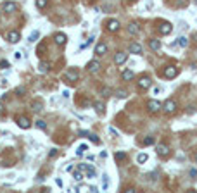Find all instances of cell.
<instances>
[{
	"mask_svg": "<svg viewBox=\"0 0 197 193\" xmlns=\"http://www.w3.org/2000/svg\"><path fill=\"white\" fill-rule=\"evenodd\" d=\"M194 160H195V164H197V153H195V155H194Z\"/></svg>",
	"mask_w": 197,
	"mask_h": 193,
	"instance_id": "7bdbcfd3",
	"label": "cell"
},
{
	"mask_svg": "<svg viewBox=\"0 0 197 193\" xmlns=\"http://www.w3.org/2000/svg\"><path fill=\"white\" fill-rule=\"evenodd\" d=\"M43 52H45V43H40V45L36 47V54H38V55H43Z\"/></svg>",
	"mask_w": 197,
	"mask_h": 193,
	"instance_id": "4dcf8cb0",
	"label": "cell"
},
{
	"mask_svg": "<svg viewBox=\"0 0 197 193\" xmlns=\"http://www.w3.org/2000/svg\"><path fill=\"white\" fill-rule=\"evenodd\" d=\"M147 109L150 110V112H157V110H161V103L157 102V100H149L147 102Z\"/></svg>",
	"mask_w": 197,
	"mask_h": 193,
	"instance_id": "52a82bcc",
	"label": "cell"
},
{
	"mask_svg": "<svg viewBox=\"0 0 197 193\" xmlns=\"http://www.w3.org/2000/svg\"><path fill=\"white\" fill-rule=\"evenodd\" d=\"M107 52V45L106 43H97V47H95V54L97 55H104Z\"/></svg>",
	"mask_w": 197,
	"mask_h": 193,
	"instance_id": "5bb4252c",
	"label": "cell"
},
{
	"mask_svg": "<svg viewBox=\"0 0 197 193\" xmlns=\"http://www.w3.org/2000/svg\"><path fill=\"white\" fill-rule=\"evenodd\" d=\"M114 157H116V160H125V159H126V153H125V152H116Z\"/></svg>",
	"mask_w": 197,
	"mask_h": 193,
	"instance_id": "4316f807",
	"label": "cell"
},
{
	"mask_svg": "<svg viewBox=\"0 0 197 193\" xmlns=\"http://www.w3.org/2000/svg\"><path fill=\"white\" fill-rule=\"evenodd\" d=\"M93 105H95V109H97L98 114H104V112H106V109H104V103H102V102H95Z\"/></svg>",
	"mask_w": 197,
	"mask_h": 193,
	"instance_id": "7402d4cb",
	"label": "cell"
},
{
	"mask_svg": "<svg viewBox=\"0 0 197 193\" xmlns=\"http://www.w3.org/2000/svg\"><path fill=\"white\" fill-rule=\"evenodd\" d=\"M116 96H118V98H126V96H128V93L125 91V90H118V93H116Z\"/></svg>",
	"mask_w": 197,
	"mask_h": 193,
	"instance_id": "836d02e7",
	"label": "cell"
},
{
	"mask_svg": "<svg viewBox=\"0 0 197 193\" xmlns=\"http://www.w3.org/2000/svg\"><path fill=\"white\" fill-rule=\"evenodd\" d=\"M144 145H152L154 143V138L152 136H149V138H144V141H142Z\"/></svg>",
	"mask_w": 197,
	"mask_h": 193,
	"instance_id": "d590c367",
	"label": "cell"
},
{
	"mask_svg": "<svg viewBox=\"0 0 197 193\" xmlns=\"http://www.w3.org/2000/svg\"><path fill=\"white\" fill-rule=\"evenodd\" d=\"M40 71H42V73H47V71H49V62H45V61L40 62Z\"/></svg>",
	"mask_w": 197,
	"mask_h": 193,
	"instance_id": "f1b7e54d",
	"label": "cell"
},
{
	"mask_svg": "<svg viewBox=\"0 0 197 193\" xmlns=\"http://www.w3.org/2000/svg\"><path fill=\"white\" fill-rule=\"evenodd\" d=\"M130 52H132V54H140L142 47L138 45V43H132V45H130Z\"/></svg>",
	"mask_w": 197,
	"mask_h": 193,
	"instance_id": "2e32d148",
	"label": "cell"
},
{
	"mask_svg": "<svg viewBox=\"0 0 197 193\" xmlns=\"http://www.w3.org/2000/svg\"><path fill=\"white\" fill-rule=\"evenodd\" d=\"M147 153H138V155H137V162H138V164H144V162H147Z\"/></svg>",
	"mask_w": 197,
	"mask_h": 193,
	"instance_id": "44dd1931",
	"label": "cell"
},
{
	"mask_svg": "<svg viewBox=\"0 0 197 193\" xmlns=\"http://www.w3.org/2000/svg\"><path fill=\"white\" fill-rule=\"evenodd\" d=\"M0 67H2V69H7V67H9V62H7V61H2V62H0Z\"/></svg>",
	"mask_w": 197,
	"mask_h": 193,
	"instance_id": "f35d334b",
	"label": "cell"
},
{
	"mask_svg": "<svg viewBox=\"0 0 197 193\" xmlns=\"http://www.w3.org/2000/svg\"><path fill=\"white\" fill-rule=\"evenodd\" d=\"M98 69H100V62L98 61H90L88 62V71H90V73L95 74V73H98Z\"/></svg>",
	"mask_w": 197,
	"mask_h": 193,
	"instance_id": "8fae6325",
	"label": "cell"
},
{
	"mask_svg": "<svg viewBox=\"0 0 197 193\" xmlns=\"http://www.w3.org/2000/svg\"><path fill=\"white\" fill-rule=\"evenodd\" d=\"M14 57H16V59H21V57H23V54H21V52H16V54H14Z\"/></svg>",
	"mask_w": 197,
	"mask_h": 193,
	"instance_id": "60d3db41",
	"label": "cell"
},
{
	"mask_svg": "<svg viewBox=\"0 0 197 193\" xmlns=\"http://www.w3.org/2000/svg\"><path fill=\"white\" fill-rule=\"evenodd\" d=\"M128 31H130L132 34H137L138 33V24H137V22H132V24L128 26Z\"/></svg>",
	"mask_w": 197,
	"mask_h": 193,
	"instance_id": "ffe728a7",
	"label": "cell"
},
{
	"mask_svg": "<svg viewBox=\"0 0 197 193\" xmlns=\"http://www.w3.org/2000/svg\"><path fill=\"white\" fill-rule=\"evenodd\" d=\"M162 110H164L166 114H173V112L176 110V103L173 102V100H166L164 105H162Z\"/></svg>",
	"mask_w": 197,
	"mask_h": 193,
	"instance_id": "7a4b0ae2",
	"label": "cell"
},
{
	"mask_svg": "<svg viewBox=\"0 0 197 193\" xmlns=\"http://www.w3.org/2000/svg\"><path fill=\"white\" fill-rule=\"evenodd\" d=\"M128 59V54H125V52H118V54L114 55V64H118V66H121V64H125Z\"/></svg>",
	"mask_w": 197,
	"mask_h": 193,
	"instance_id": "8992f818",
	"label": "cell"
},
{
	"mask_svg": "<svg viewBox=\"0 0 197 193\" xmlns=\"http://www.w3.org/2000/svg\"><path fill=\"white\" fill-rule=\"evenodd\" d=\"M171 29H173V26H171L169 22H162L161 26H159V31H161V34H169V33H171Z\"/></svg>",
	"mask_w": 197,
	"mask_h": 193,
	"instance_id": "7c38bea8",
	"label": "cell"
},
{
	"mask_svg": "<svg viewBox=\"0 0 197 193\" xmlns=\"http://www.w3.org/2000/svg\"><path fill=\"white\" fill-rule=\"evenodd\" d=\"M78 78H80V74H78L76 69H68V71L64 73V79H68V81H71V83L78 81Z\"/></svg>",
	"mask_w": 197,
	"mask_h": 193,
	"instance_id": "6da1fadb",
	"label": "cell"
},
{
	"mask_svg": "<svg viewBox=\"0 0 197 193\" xmlns=\"http://www.w3.org/2000/svg\"><path fill=\"white\" fill-rule=\"evenodd\" d=\"M2 10L4 12H16L17 10V4L16 2H4L2 4Z\"/></svg>",
	"mask_w": 197,
	"mask_h": 193,
	"instance_id": "277c9868",
	"label": "cell"
},
{
	"mask_svg": "<svg viewBox=\"0 0 197 193\" xmlns=\"http://www.w3.org/2000/svg\"><path fill=\"white\" fill-rule=\"evenodd\" d=\"M88 138H90V140H92V141H93V143H100V140H98V138L97 136H95V135H88Z\"/></svg>",
	"mask_w": 197,
	"mask_h": 193,
	"instance_id": "74e56055",
	"label": "cell"
},
{
	"mask_svg": "<svg viewBox=\"0 0 197 193\" xmlns=\"http://www.w3.org/2000/svg\"><path fill=\"white\" fill-rule=\"evenodd\" d=\"M157 153H159L161 157H166L169 153V147L168 145H157Z\"/></svg>",
	"mask_w": 197,
	"mask_h": 193,
	"instance_id": "4fadbf2b",
	"label": "cell"
},
{
	"mask_svg": "<svg viewBox=\"0 0 197 193\" xmlns=\"http://www.w3.org/2000/svg\"><path fill=\"white\" fill-rule=\"evenodd\" d=\"M123 79L125 81H128V79H133V71H130V69H126V71H123Z\"/></svg>",
	"mask_w": 197,
	"mask_h": 193,
	"instance_id": "d6986e66",
	"label": "cell"
},
{
	"mask_svg": "<svg viewBox=\"0 0 197 193\" xmlns=\"http://www.w3.org/2000/svg\"><path fill=\"white\" fill-rule=\"evenodd\" d=\"M19 38H21V36H19V33H17V31H11V33L7 34V40L11 41V43H17V41H19Z\"/></svg>",
	"mask_w": 197,
	"mask_h": 193,
	"instance_id": "9a60e30c",
	"label": "cell"
},
{
	"mask_svg": "<svg viewBox=\"0 0 197 193\" xmlns=\"http://www.w3.org/2000/svg\"><path fill=\"white\" fill-rule=\"evenodd\" d=\"M31 107H33V110H35V112H40V110H42V103H40V102H35Z\"/></svg>",
	"mask_w": 197,
	"mask_h": 193,
	"instance_id": "e575fe53",
	"label": "cell"
},
{
	"mask_svg": "<svg viewBox=\"0 0 197 193\" xmlns=\"http://www.w3.org/2000/svg\"><path fill=\"white\" fill-rule=\"evenodd\" d=\"M16 93H17L19 96H23L24 93H26V88H24V86H17V88H16Z\"/></svg>",
	"mask_w": 197,
	"mask_h": 193,
	"instance_id": "d6a6232c",
	"label": "cell"
},
{
	"mask_svg": "<svg viewBox=\"0 0 197 193\" xmlns=\"http://www.w3.org/2000/svg\"><path fill=\"white\" fill-rule=\"evenodd\" d=\"M162 74H164V78L171 79V78H175V76L178 74V69H176V67H173V66H168V67H164Z\"/></svg>",
	"mask_w": 197,
	"mask_h": 193,
	"instance_id": "3957f363",
	"label": "cell"
},
{
	"mask_svg": "<svg viewBox=\"0 0 197 193\" xmlns=\"http://www.w3.org/2000/svg\"><path fill=\"white\" fill-rule=\"evenodd\" d=\"M178 45H180V47H189V40H187V38H185V36H180V38H178Z\"/></svg>",
	"mask_w": 197,
	"mask_h": 193,
	"instance_id": "cb8c5ba5",
	"label": "cell"
},
{
	"mask_svg": "<svg viewBox=\"0 0 197 193\" xmlns=\"http://www.w3.org/2000/svg\"><path fill=\"white\" fill-rule=\"evenodd\" d=\"M149 47L152 48V50H159V48H161V41L159 40H150L149 41Z\"/></svg>",
	"mask_w": 197,
	"mask_h": 193,
	"instance_id": "e0dca14e",
	"label": "cell"
},
{
	"mask_svg": "<svg viewBox=\"0 0 197 193\" xmlns=\"http://www.w3.org/2000/svg\"><path fill=\"white\" fill-rule=\"evenodd\" d=\"M73 178H74V181H81L83 179V174H81V169H78V171H74V174H73Z\"/></svg>",
	"mask_w": 197,
	"mask_h": 193,
	"instance_id": "d4e9b609",
	"label": "cell"
},
{
	"mask_svg": "<svg viewBox=\"0 0 197 193\" xmlns=\"http://www.w3.org/2000/svg\"><path fill=\"white\" fill-rule=\"evenodd\" d=\"M194 2H195V4H197V0H194Z\"/></svg>",
	"mask_w": 197,
	"mask_h": 193,
	"instance_id": "ee69618b",
	"label": "cell"
},
{
	"mask_svg": "<svg viewBox=\"0 0 197 193\" xmlns=\"http://www.w3.org/2000/svg\"><path fill=\"white\" fill-rule=\"evenodd\" d=\"M66 34H62V33H57L56 36H54V41H56V45H59V47H62V45H66Z\"/></svg>",
	"mask_w": 197,
	"mask_h": 193,
	"instance_id": "9c48e42d",
	"label": "cell"
},
{
	"mask_svg": "<svg viewBox=\"0 0 197 193\" xmlns=\"http://www.w3.org/2000/svg\"><path fill=\"white\" fill-rule=\"evenodd\" d=\"M150 85H152V81H150V78H149V76H142L140 79H138V88H149V86H150Z\"/></svg>",
	"mask_w": 197,
	"mask_h": 193,
	"instance_id": "ba28073f",
	"label": "cell"
},
{
	"mask_svg": "<svg viewBox=\"0 0 197 193\" xmlns=\"http://www.w3.org/2000/svg\"><path fill=\"white\" fill-rule=\"evenodd\" d=\"M17 124H19V128H23V129H29V128H31V121H29L26 116L17 117Z\"/></svg>",
	"mask_w": 197,
	"mask_h": 193,
	"instance_id": "5b68a950",
	"label": "cell"
},
{
	"mask_svg": "<svg viewBox=\"0 0 197 193\" xmlns=\"http://www.w3.org/2000/svg\"><path fill=\"white\" fill-rule=\"evenodd\" d=\"M107 29L109 31H118L120 29V21H116V19H111V21H107Z\"/></svg>",
	"mask_w": 197,
	"mask_h": 193,
	"instance_id": "30bf717a",
	"label": "cell"
},
{
	"mask_svg": "<svg viewBox=\"0 0 197 193\" xmlns=\"http://www.w3.org/2000/svg\"><path fill=\"white\" fill-rule=\"evenodd\" d=\"M4 109H5V107H4V103L0 102V116H2V114H4Z\"/></svg>",
	"mask_w": 197,
	"mask_h": 193,
	"instance_id": "b9f144b4",
	"label": "cell"
},
{
	"mask_svg": "<svg viewBox=\"0 0 197 193\" xmlns=\"http://www.w3.org/2000/svg\"><path fill=\"white\" fill-rule=\"evenodd\" d=\"M86 150V145L85 143H81L80 147H78V150H76V155H83V152Z\"/></svg>",
	"mask_w": 197,
	"mask_h": 193,
	"instance_id": "f546056e",
	"label": "cell"
},
{
	"mask_svg": "<svg viewBox=\"0 0 197 193\" xmlns=\"http://www.w3.org/2000/svg\"><path fill=\"white\" fill-rule=\"evenodd\" d=\"M38 38H40V31H38V29H35V31H33V33L29 34L28 41H31V43H35V41L38 40Z\"/></svg>",
	"mask_w": 197,
	"mask_h": 193,
	"instance_id": "ac0fdd59",
	"label": "cell"
},
{
	"mask_svg": "<svg viewBox=\"0 0 197 193\" xmlns=\"http://www.w3.org/2000/svg\"><path fill=\"white\" fill-rule=\"evenodd\" d=\"M100 93H102V96H109L111 95V88L104 86V88H100Z\"/></svg>",
	"mask_w": 197,
	"mask_h": 193,
	"instance_id": "1f68e13d",
	"label": "cell"
},
{
	"mask_svg": "<svg viewBox=\"0 0 197 193\" xmlns=\"http://www.w3.org/2000/svg\"><path fill=\"white\" fill-rule=\"evenodd\" d=\"M47 4H49V0H36V7L38 9H45Z\"/></svg>",
	"mask_w": 197,
	"mask_h": 193,
	"instance_id": "83f0119b",
	"label": "cell"
},
{
	"mask_svg": "<svg viewBox=\"0 0 197 193\" xmlns=\"http://www.w3.org/2000/svg\"><path fill=\"white\" fill-rule=\"evenodd\" d=\"M36 126H38L40 129H47V124H45V121H36Z\"/></svg>",
	"mask_w": 197,
	"mask_h": 193,
	"instance_id": "8d00e7d4",
	"label": "cell"
},
{
	"mask_svg": "<svg viewBox=\"0 0 197 193\" xmlns=\"http://www.w3.org/2000/svg\"><path fill=\"white\" fill-rule=\"evenodd\" d=\"M190 176H192V178H195L197 176V169H190V172H189Z\"/></svg>",
	"mask_w": 197,
	"mask_h": 193,
	"instance_id": "ab89813d",
	"label": "cell"
},
{
	"mask_svg": "<svg viewBox=\"0 0 197 193\" xmlns=\"http://www.w3.org/2000/svg\"><path fill=\"white\" fill-rule=\"evenodd\" d=\"M86 178H95V169L93 167H90V165H86Z\"/></svg>",
	"mask_w": 197,
	"mask_h": 193,
	"instance_id": "603a6c76",
	"label": "cell"
},
{
	"mask_svg": "<svg viewBox=\"0 0 197 193\" xmlns=\"http://www.w3.org/2000/svg\"><path fill=\"white\" fill-rule=\"evenodd\" d=\"M109 188V178H107V174L102 176V190H107Z\"/></svg>",
	"mask_w": 197,
	"mask_h": 193,
	"instance_id": "484cf974",
	"label": "cell"
}]
</instances>
